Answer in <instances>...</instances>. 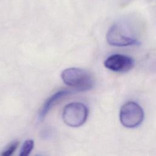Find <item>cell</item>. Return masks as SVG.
<instances>
[{"instance_id":"6","label":"cell","mask_w":156,"mask_h":156,"mask_svg":"<svg viewBox=\"0 0 156 156\" xmlns=\"http://www.w3.org/2000/svg\"><path fill=\"white\" fill-rule=\"evenodd\" d=\"M69 93V91L67 90H61L57 91V93L52 94L50 96L44 103L42 106L39 114H38V119L40 121H42L44 116L47 115L48 112L55 105L58 103V102L63 99L65 96H66Z\"/></svg>"},{"instance_id":"3","label":"cell","mask_w":156,"mask_h":156,"mask_svg":"<svg viewBox=\"0 0 156 156\" xmlns=\"http://www.w3.org/2000/svg\"><path fill=\"white\" fill-rule=\"evenodd\" d=\"M119 118L124 127L135 128L139 126L143 122L144 112L138 104L134 101H129L121 107Z\"/></svg>"},{"instance_id":"7","label":"cell","mask_w":156,"mask_h":156,"mask_svg":"<svg viewBox=\"0 0 156 156\" xmlns=\"http://www.w3.org/2000/svg\"><path fill=\"white\" fill-rule=\"evenodd\" d=\"M34 147V141L32 140H26L20 151V156H27L30 154Z\"/></svg>"},{"instance_id":"5","label":"cell","mask_w":156,"mask_h":156,"mask_svg":"<svg viewBox=\"0 0 156 156\" xmlns=\"http://www.w3.org/2000/svg\"><path fill=\"white\" fill-rule=\"evenodd\" d=\"M105 66L116 73H126L131 70L134 65V60L128 55L115 54L109 56L104 62Z\"/></svg>"},{"instance_id":"8","label":"cell","mask_w":156,"mask_h":156,"mask_svg":"<svg viewBox=\"0 0 156 156\" xmlns=\"http://www.w3.org/2000/svg\"><path fill=\"white\" fill-rule=\"evenodd\" d=\"M18 144H19V143L17 141L12 142L10 144H9L7 146V147L4 149V151L3 152H2V153L1 154V155H2V156L11 155L14 152V151L16 150V149L17 148Z\"/></svg>"},{"instance_id":"1","label":"cell","mask_w":156,"mask_h":156,"mask_svg":"<svg viewBox=\"0 0 156 156\" xmlns=\"http://www.w3.org/2000/svg\"><path fill=\"white\" fill-rule=\"evenodd\" d=\"M140 26L130 18L121 19L115 23L107 34V40L112 46H126L139 43Z\"/></svg>"},{"instance_id":"4","label":"cell","mask_w":156,"mask_h":156,"mask_svg":"<svg viewBox=\"0 0 156 156\" xmlns=\"http://www.w3.org/2000/svg\"><path fill=\"white\" fill-rule=\"evenodd\" d=\"M87 106L80 102H72L66 105L63 111V121L68 126L77 127L83 124L88 117Z\"/></svg>"},{"instance_id":"2","label":"cell","mask_w":156,"mask_h":156,"mask_svg":"<svg viewBox=\"0 0 156 156\" xmlns=\"http://www.w3.org/2000/svg\"><path fill=\"white\" fill-rule=\"evenodd\" d=\"M61 77L65 83L80 91L89 90L93 87L94 84L93 76L87 71L81 68L65 69L62 73Z\"/></svg>"}]
</instances>
